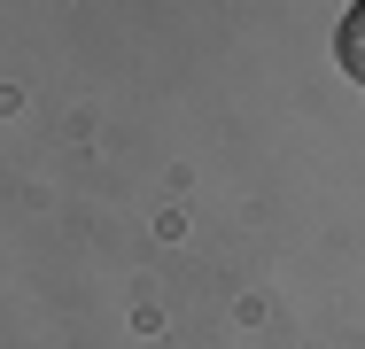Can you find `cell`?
I'll list each match as a JSON object with an SVG mask.
<instances>
[{"label":"cell","instance_id":"6da1fadb","mask_svg":"<svg viewBox=\"0 0 365 349\" xmlns=\"http://www.w3.org/2000/svg\"><path fill=\"white\" fill-rule=\"evenodd\" d=\"M334 55H342V70H350V78L365 85V0L350 8V16H342V39H334Z\"/></svg>","mask_w":365,"mask_h":349}]
</instances>
